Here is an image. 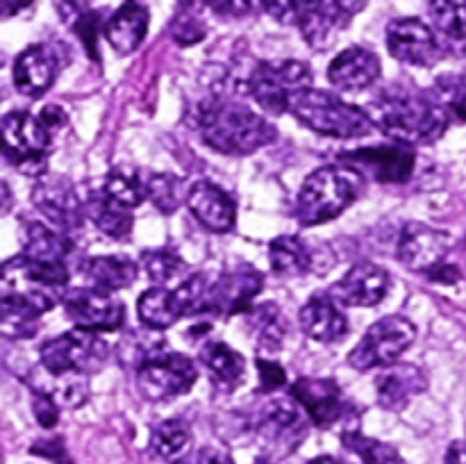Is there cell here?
<instances>
[{
	"mask_svg": "<svg viewBox=\"0 0 466 464\" xmlns=\"http://www.w3.org/2000/svg\"><path fill=\"white\" fill-rule=\"evenodd\" d=\"M369 116L396 144H432L451 126L428 91H387L369 107Z\"/></svg>",
	"mask_w": 466,
	"mask_h": 464,
	"instance_id": "6da1fadb",
	"label": "cell"
},
{
	"mask_svg": "<svg viewBox=\"0 0 466 464\" xmlns=\"http://www.w3.org/2000/svg\"><path fill=\"white\" fill-rule=\"evenodd\" d=\"M200 136L223 155H250L276 141V127L239 100L212 98L200 107Z\"/></svg>",
	"mask_w": 466,
	"mask_h": 464,
	"instance_id": "7a4b0ae2",
	"label": "cell"
},
{
	"mask_svg": "<svg viewBox=\"0 0 466 464\" xmlns=\"http://www.w3.org/2000/svg\"><path fill=\"white\" fill-rule=\"evenodd\" d=\"M364 187V176L353 166H321L305 177L296 200V218L312 227L332 221L355 203Z\"/></svg>",
	"mask_w": 466,
	"mask_h": 464,
	"instance_id": "3957f363",
	"label": "cell"
},
{
	"mask_svg": "<svg viewBox=\"0 0 466 464\" xmlns=\"http://www.w3.org/2000/svg\"><path fill=\"white\" fill-rule=\"evenodd\" d=\"M305 127L332 139H360L371 135L376 123L358 105L341 100L323 89H305L289 109Z\"/></svg>",
	"mask_w": 466,
	"mask_h": 464,
	"instance_id": "277c9868",
	"label": "cell"
},
{
	"mask_svg": "<svg viewBox=\"0 0 466 464\" xmlns=\"http://www.w3.org/2000/svg\"><path fill=\"white\" fill-rule=\"evenodd\" d=\"M53 127L30 112L5 114L3 118V144L5 157L27 176H44L48 166L50 146H53Z\"/></svg>",
	"mask_w": 466,
	"mask_h": 464,
	"instance_id": "5b68a950",
	"label": "cell"
},
{
	"mask_svg": "<svg viewBox=\"0 0 466 464\" xmlns=\"http://www.w3.org/2000/svg\"><path fill=\"white\" fill-rule=\"evenodd\" d=\"M312 86V68L299 59L259 62L248 77V91L255 103L268 114L289 112L294 100Z\"/></svg>",
	"mask_w": 466,
	"mask_h": 464,
	"instance_id": "8992f818",
	"label": "cell"
},
{
	"mask_svg": "<svg viewBox=\"0 0 466 464\" xmlns=\"http://www.w3.org/2000/svg\"><path fill=\"white\" fill-rule=\"evenodd\" d=\"M66 282V277L55 276V273L46 271L23 255H18V257L5 262L0 289H3L5 298L18 300L35 312L44 314L53 309L59 300H64Z\"/></svg>",
	"mask_w": 466,
	"mask_h": 464,
	"instance_id": "52a82bcc",
	"label": "cell"
},
{
	"mask_svg": "<svg viewBox=\"0 0 466 464\" xmlns=\"http://www.w3.org/2000/svg\"><path fill=\"white\" fill-rule=\"evenodd\" d=\"M109 359V344L94 330L76 328L41 346L39 362L53 373H98Z\"/></svg>",
	"mask_w": 466,
	"mask_h": 464,
	"instance_id": "ba28073f",
	"label": "cell"
},
{
	"mask_svg": "<svg viewBox=\"0 0 466 464\" xmlns=\"http://www.w3.org/2000/svg\"><path fill=\"white\" fill-rule=\"evenodd\" d=\"M414 337H417V326L400 314H391L364 332L360 344L350 350L349 364L355 371L390 367L399 362L400 355L412 346Z\"/></svg>",
	"mask_w": 466,
	"mask_h": 464,
	"instance_id": "9c48e42d",
	"label": "cell"
},
{
	"mask_svg": "<svg viewBox=\"0 0 466 464\" xmlns=\"http://www.w3.org/2000/svg\"><path fill=\"white\" fill-rule=\"evenodd\" d=\"M198 378V368L187 355L162 350L137 368V385L148 400H167L187 394Z\"/></svg>",
	"mask_w": 466,
	"mask_h": 464,
	"instance_id": "30bf717a",
	"label": "cell"
},
{
	"mask_svg": "<svg viewBox=\"0 0 466 464\" xmlns=\"http://www.w3.org/2000/svg\"><path fill=\"white\" fill-rule=\"evenodd\" d=\"M64 312L76 328L94 332H114L126 321V308L112 291L98 287H76L64 294Z\"/></svg>",
	"mask_w": 466,
	"mask_h": 464,
	"instance_id": "8fae6325",
	"label": "cell"
},
{
	"mask_svg": "<svg viewBox=\"0 0 466 464\" xmlns=\"http://www.w3.org/2000/svg\"><path fill=\"white\" fill-rule=\"evenodd\" d=\"M32 203L53 223V227H57L64 235L80 230L85 223V205L77 198L73 182L64 176H53V173L39 176L35 189H32Z\"/></svg>",
	"mask_w": 466,
	"mask_h": 464,
	"instance_id": "7c38bea8",
	"label": "cell"
},
{
	"mask_svg": "<svg viewBox=\"0 0 466 464\" xmlns=\"http://www.w3.org/2000/svg\"><path fill=\"white\" fill-rule=\"evenodd\" d=\"M264 285L262 273L250 264L239 262L226 268L217 280L209 285V314L232 317V314L248 312L250 303Z\"/></svg>",
	"mask_w": 466,
	"mask_h": 464,
	"instance_id": "4fadbf2b",
	"label": "cell"
},
{
	"mask_svg": "<svg viewBox=\"0 0 466 464\" xmlns=\"http://www.w3.org/2000/svg\"><path fill=\"white\" fill-rule=\"evenodd\" d=\"M387 48L399 62L410 66H432L441 59L444 48L435 30L419 18H396L387 27Z\"/></svg>",
	"mask_w": 466,
	"mask_h": 464,
	"instance_id": "5bb4252c",
	"label": "cell"
},
{
	"mask_svg": "<svg viewBox=\"0 0 466 464\" xmlns=\"http://www.w3.org/2000/svg\"><path fill=\"white\" fill-rule=\"evenodd\" d=\"M341 162L358 168L362 176H371L373 180L387 182V185H400L412 177L417 153L412 146H371V148H358L353 153L341 155Z\"/></svg>",
	"mask_w": 466,
	"mask_h": 464,
	"instance_id": "9a60e30c",
	"label": "cell"
},
{
	"mask_svg": "<svg viewBox=\"0 0 466 464\" xmlns=\"http://www.w3.org/2000/svg\"><path fill=\"white\" fill-rule=\"evenodd\" d=\"M289 396L305 409L317 428H332L349 417V400L335 380L328 378H300L289 387Z\"/></svg>",
	"mask_w": 466,
	"mask_h": 464,
	"instance_id": "2e32d148",
	"label": "cell"
},
{
	"mask_svg": "<svg viewBox=\"0 0 466 464\" xmlns=\"http://www.w3.org/2000/svg\"><path fill=\"white\" fill-rule=\"evenodd\" d=\"M451 239L446 232L431 227L428 223H408L400 230L399 239V259L410 271L431 276L437 268L446 264Z\"/></svg>",
	"mask_w": 466,
	"mask_h": 464,
	"instance_id": "e0dca14e",
	"label": "cell"
},
{
	"mask_svg": "<svg viewBox=\"0 0 466 464\" xmlns=\"http://www.w3.org/2000/svg\"><path fill=\"white\" fill-rule=\"evenodd\" d=\"M390 285L387 268L373 262H358L330 287V296L344 308H373L385 300Z\"/></svg>",
	"mask_w": 466,
	"mask_h": 464,
	"instance_id": "ac0fdd59",
	"label": "cell"
},
{
	"mask_svg": "<svg viewBox=\"0 0 466 464\" xmlns=\"http://www.w3.org/2000/svg\"><path fill=\"white\" fill-rule=\"evenodd\" d=\"M255 430L271 449L294 450L303 441L308 426L294 398H273L255 421Z\"/></svg>",
	"mask_w": 466,
	"mask_h": 464,
	"instance_id": "d6986e66",
	"label": "cell"
},
{
	"mask_svg": "<svg viewBox=\"0 0 466 464\" xmlns=\"http://www.w3.org/2000/svg\"><path fill=\"white\" fill-rule=\"evenodd\" d=\"M187 207L196 221L209 232H230L237 221V205L223 189L212 182H196L187 194Z\"/></svg>",
	"mask_w": 466,
	"mask_h": 464,
	"instance_id": "ffe728a7",
	"label": "cell"
},
{
	"mask_svg": "<svg viewBox=\"0 0 466 464\" xmlns=\"http://www.w3.org/2000/svg\"><path fill=\"white\" fill-rule=\"evenodd\" d=\"M428 380L423 371L414 364H390L382 367L376 376V396L380 408L400 412L408 408L421 391H426Z\"/></svg>",
	"mask_w": 466,
	"mask_h": 464,
	"instance_id": "44dd1931",
	"label": "cell"
},
{
	"mask_svg": "<svg viewBox=\"0 0 466 464\" xmlns=\"http://www.w3.org/2000/svg\"><path fill=\"white\" fill-rule=\"evenodd\" d=\"M382 76L380 59L373 50L353 45L337 55L328 66V80L341 91L369 89Z\"/></svg>",
	"mask_w": 466,
	"mask_h": 464,
	"instance_id": "7402d4cb",
	"label": "cell"
},
{
	"mask_svg": "<svg viewBox=\"0 0 466 464\" xmlns=\"http://www.w3.org/2000/svg\"><path fill=\"white\" fill-rule=\"evenodd\" d=\"M305 335L321 344H335L349 335V318L341 312L339 303L328 294H314L299 314Z\"/></svg>",
	"mask_w": 466,
	"mask_h": 464,
	"instance_id": "603a6c76",
	"label": "cell"
},
{
	"mask_svg": "<svg viewBox=\"0 0 466 464\" xmlns=\"http://www.w3.org/2000/svg\"><path fill=\"white\" fill-rule=\"evenodd\" d=\"M57 55L50 45L36 44L23 50L14 64V85L23 96L39 98L57 77Z\"/></svg>",
	"mask_w": 466,
	"mask_h": 464,
	"instance_id": "cb8c5ba5",
	"label": "cell"
},
{
	"mask_svg": "<svg viewBox=\"0 0 466 464\" xmlns=\"http://www.w3.org/2000/svg\"><path fill=\"white\" fill-rule=\"evenodd\" d=\"M148 5L144 0H126L105 23V39L118 55H130L148 32Z\"/></svg>",
	"mask_w": 466,
	"mask_h": 464,
	"instance_id": "d4e9b609",
	"label": "cell"
},
{
	"mask_svg": "<svg viewBox=\"0 0 466 464\" xmlns=\"http://www.w3.org/2000/svg\"><path fill=\"white\" fill-rule=\"evenodd\" d=\"M73 250V241L68 235L59 232L57 227H48L44 223H30L27 226L25 246H23V257L30 259L36 267H44L48 271L68 273L66 257Z\"/></svg>",
	"mask_w": 466,
	"mask_h": 464,
	"instance_id": "484cf974",
	"label": "cell"
},
{
	"mask_svg": "<svg viewBox=\"0 0 466 464\" xmlns=\"http://www.w3.org/2000/svg\"><path fill=\"white\" fill-rule=\"evenodd\" d=\"M89 376L85 373H53L39 362L25 376V382L32 387V391L50 396L59 408H80L89 398Z\"/></svg>",
	"mask_w": 466,
	"mask_h": 464,
	"instance_id": "4316f807",
	"label": "cell"
},
{
	"mask_svg": "<svg viewBox=\"0 0 466 464\" xmlns=\"http://www.w3.org/2000/svg\"><path fill=\"white\" fill-rule=\"evenodd\" d=\"M200 362H203L212 385L221 391H235L246 376L244 355L237 353L223 341L205 344L200 350Z\"/></svg>",
	"mask_w": 466,
	"mask_h": 464,
	"instance_id": "83f0119b",
	"label": "cell"
},
{
	"mask_svg": "<svg viewBox=\"0 0 466 464\" xmlns=\"http://www.w3.org/2000/svg\"><path fill=\"white\" fill-rule=\"evenodd\" d=\"M86 217L94 221V226L98 227L103 235L112 237V239L123 241L130 237L132 226H135V217H132V209L121 205L118 200H114L112 196L105 194V189H94L89 194L85 203Z\"/></svg>",
	"mask_w": 466,
	"mask_h": 464,
	"instance_id": "f1b7e54d",
	"label": "cell"
},
{
	"mask_svg": "<svg viewBox=\"0 0 466 464\" xmlns=\"http://www.w3.org/2000/svg\"><path fill=\"white\" fill-rule=\"evenodd\" d=\"M246 328L253 335L255 344L267 353H276L285 346L289 326L282 314V309L276 303L255 305L246 312Z\"/></svg>",
	"mask_w": 466,
	"mask_h": 464,
	"instance_id": "f546056e",
	"label": "cell"
},
{
	"mask_svg": "<svg viewBox=\"0 0 466 464\" xmlns=\"http://www.w3.org/2000/svg\"><path fill=\"white\" fill-rule=\"evenodd\" d=\"M86 280L91 287H98L105 291H118L130 287L137 280V264L130 257L123 255H98V257H89L82 267Z\"/></svg>",
	"mask_w": 466,
	"mask_h": 464,
	"instance_id": "4dcf8cb0",
	"label": "cell"
},
{
	"mask_svg": "<svg viewBox=\"0 0 466 464\" xmlns=\"http://www.w3.org/2000/svg\"><path fill=\"white\" fill-rule=\"evenodd\" d=\"M271 271L280 277H300L312 268V253L300 237L282 235L268 244Z\"/></svg>",
	"mask_w": 466,
	"mask_h": 464,
	"instance_id": "1f68e13d",
	"label": "cell"
},
{
	"mask_svg": "<svg viewBox=\"0 0 466 464\" xmlns=\"http://www.w3.org/2000/svg\"><path fill=\"white\" fill-rule=\"evenodd\" d=\"M341 450H344V464H405L403 455L394 446L358 430L341 435Z\"/></svg>",
	"mask_w": 466,
	"mask_h": 464,
	"instance_id": "d6a6232c",
	"label": "cell"
},
{
	"mask_svg": "<svg viewBox=\"0 0 466 464\" xmlns=\"http://www.w3.org/2000/svg\"><path fill=\"white\" fill-rule=\"evenodd\" d=\"M137 314H139V321L146 328H153V330H167L173 323H177L182 318L180 308H177V300L173 291H168L167 287H150L148 291L139 296L137 300Z\"/></svg>",
	"mask_w": 466,
	"mask_h": 464,
	"instance_id": "836d02e7",
	"label": "cell"
},
{
	"mask_svg": "<svg viewBox=\"0 0 466 464\" xmlns=\"http://www.w3.org/2000/svg\"><path fill=\"white\" fill-rule=\"evenodd\" d=\"M150 453L162 462H180L191 446V430L180 419L159 421L150 432Z\"/></svg>",
	"mask_w": 466,
	"mask_h": 464,
	"instance_id": "e575fe53",
	"label": "cell"
},
{
	"mask_svg": "<svg viewBox=\"0 0 466 464\" xmlns=\"http://www.w3.org/2000/svg\"><path fill=\"white\" fill-rule=\"evenodd\" d=\"M349 25V18L341 16L330 3H323L314 14H309L303 23H300V32H303L308 45L317 50H326L335 44L337 35Z\"/></svg>",
	"mask_w": 466,
	"mask_h": 464,
	"instance_id": "d590c367",
	"label": "cell"
},
{
	"mask_svg": "<svg viewBox=\"0 0 466 464\" xmlns=\"http://www.w3.org/2000/svg\"><path fill=\"white\" fill-rule=\"evenodd\" d=\"M59 12L64 23L80 36L89 57L98 62V14L89 7L86 0H62Z\"/></svg>",
	"mask_w": 466,
	"mask_h": 464,
	"instance_id": "8d00e7d4",
	"label": "cell"
},
{
	"mask_svg": "<svg viewBox=\"0 0 466 464\" xmlns=\"http://www.w3.org/2000/svg\"><path fill=\"white\" fill-rule=\"evenodd\" d=\"M177 45H194L208 36V23L203 18V0H177L176 16L168 25Z\"/></svg>",
	"mask_w": 466,
	"mask_h": 464,
	"instance_id": "74e56055",
	"label": "cell"
},
{
	"mask_svg": "<svg viewBox=\"0 0 466 464\" xmlns=\"http://www.w3.org/2000/svg\"><path fill=\"white\" fill-rule=\"evenodd\" d=\"M428 94L444 109L451 123H458V126L466 123V76L444 73L432 82Z\"/></svg>",
	"mask_w": 466,
	"mask_h": 464,
	"instance_id": "f35d334b",
	"label": "cell"
},
{
	"mask_svg": "<svg viewBox=\"0 0 466 464\" xmlns=\"http://www.w3.org/2000/svg\"><path fill=\"white\" fill-rule=\"evenodd\" d=\"M432 23L449 44L466 41V0H428Z\"/></svg>",
	"mask_w": 466,
	"mask_h": 464,
	"instance_id": "ab89813d",
	"label": "cell"
},
{
	"mask_svg": "<svg viewBox=\"0 0 466 464\" xmlns=\"http://www.w3.org/2000/svg\"><path fill=\"white\" fill-rule=\"evenodd\" d=\"M103 189L105 194L112 196L114 200H118V203L130 209H135L137 205H141L148 198V194H146V182L141 180L139 171L132 166L112 168L105 176Z\"/></svg>",
	"mask_w": 466,
	"mask_h": 464,
	"instance_id": "60d3db41",
	"label": "cell"
},
{
	"mask_svg": "<svg viewBox=\"0 0 466 464\" xmlns=\"http://www.w3.org/2000/svg\"><path fill=\"white\" fill-rule=\"evenodd\" d=\"M39 317L27 305L0 296V330L9 339H30L39 328Z\"/></svg>",
	"mask_w": 466,
	"mask_h": 464,
	"instance_id": "b9f144b4",
	"label": "cell"
},
{
	"mask_svg": "<svg viewBox=\"0 0 466 464\" xmlns=\"http://www.w3.org/2000/svg\"><path fill=\"white\" fill-rule=\"evenodd\" d=\"M146 194L148 200L159 209L162 214H173L182 203H187L185 182L182 177L173 176V173H153L146 180Z\"/></svg>",
	"mask_w": 466,
	"mask_h": 464,
	"instance_id": "7bdbcfd3",
	"label": "cell"
},
{
	"mask_svg": "<svg viewBox=\"0 0 466 464\" xmlns=\"http://www.w3.org/2000/svg\"><path fill=\"white\" fill-rule=\"evenodd\" d=\"M162 350H167V339L159 335V330L146 328L144 332H130V335L121 341L118 355H121V362L126 364V367L139 368L146 359L155 358V355L162 353Z\"/></svg>",
	"mask_w": 466,
	"mask_h": 464,
	"instance_id": "ee69618b",
	"label": "cell"
},
{
	"mask_svg": "<svg viewBox=\"0 0 466 464\" xmlns=\"http://www.w3.org/2000/svg\"><path fill=\"white\" fill-rule=\"evenodd\" d=\"M209 285H212V282H209L203 273H196V276L187 277V280L173 291L182 317L209 314Z\"/></svg>",
	"mask_w": 466,
	"mask_h": 464,
	"instance_id": "f6af8a7d",
	"label": "cell"
},
{
	"mask_svg": "<svg viewBox=\"0 0 466 464\" xmlns=\"http://www.w3.org/2000/svg\"><path fill=\"white\" fill-rule=\"evenodd\" d=\"M141 268L155 285H167L185 268V262L171 248H150L141 253Z\"/></svg>",
	"mask_w": 466,
	"mask_h": 464,
	"instance_id": "bcb514c9",
	"label": "cell"
},
{
	"mask_svg": "<svg viewBox=\"0 0 466 464\" xmlns=\"http://www.w3.org/2000/svg\"><path fill=\"white\" fill-rule=\"evenodd\" d=\"M323 3L326 0H262V7L282 25H300Z\"/></svg>",
	"mask_w": 466,
	"mask_h": 464,
	"instance_id": "7dc6e473",
	"label": "cell"
},
{
	"mask_svg": "<svg viewBox=\"0 0 466 464\" xmlns=\"http://www.w3.org/2000/svg\"><path fill=\"white\" fill-rule=\"evenodd\" d=\"M258 373H259V391H276L287 382L285 368L273 359H258Z\"/></svg>",
	"mask_w": 466,
	"mask_h": 464,
	"instance_id": "c3c4849f",
	"label": "cell"
},
{
	"mask_svg": "<svg viewBox=\"0 0 466 464\" xmlns=\"http://www.w3.org/2000/svg\"><path fill=\"white\" fill-rule=\"evenodd\" d=\"M32 412H35L36 421H39L44 428L57 426V421H59V405L55 403V400L50 398V396L35 391V398H32Z\"/></svg>",
	"mask_w": 466,
	"mask_h": 464,
	"instance_id": "681fc988",
	"label": "cell"
},
{
	"mask_svg": "<svg viewBox=\"0 0 466 464\" xmlns=\"http://www.w3.org/2000/svg\"><path fill=\"white\" fill-rule=\"evenodd\" d=\"M209 7L218 14V16H226V18H241V16H248L258 3L262 0H208Z\"/></svg>",
	"mask_w": 466,
	"mask_h": 464,
	"instance_id": "f907efd6",
	"label": "cell"
},
{
	"mask_svg": "<svg viewBox=\"0 0 466 464\" xmlns=\"http://www.w3.org/2000/svg\"><path fill=\"white\" fill-rule=\"evenodd\" d=\"M30 450L35 455H41V458L46 459H53V462L57 464H71L66 458V449H64L62 437H55V439H39Z\"/></svg>",
	"mask_w": 466,
	"mask_h": 464,
	"instance_id": "816d5d0a",
	"label": "cell"
},
{
	"mask_svg": "<svg viewBox=\"0 0 466 464\" xmlns=\"http://www.w3.org/2000/svg\"><path fill=\"white\" fill-rule=\"evenodd\" d=\"M194 464H235V459H232L230 453H226L223 449H217V446H205L203 450H198Z\"/></svg>",
	"mask_w": 466,
	"mask_h": 464,
	"instance_id": "f5cc1de1",
	"label": "cell"
},
{
	"mask_svg": "<svg viewBox=\"0 0 466 464\" xmlns=\"http://www.w3.org/2000/svg\"><path fill=\"white\" fill-rule=\"evenodd\" d=\"M328 3H330L332 7L341 14V16H346L350 21L355 14H360L364 7H367L369 0H328Z\"/></svg>",
	"mask_w": 466,
	"mask_h": 464,
	"instance_id": "db71d44e",
	"label": "cell"
},
{
	"mask_svg": "<svg viewBox=\"0 0 466 464\" xmlns=\"http://www.w3.org/2000/svg\"><path fill=\"white\" fill-rule=\"evenodd\" d=\"M41 118H44L53 130H59V127L66 123V112H64L59 105H46V107L41 109Z\"/></svg>",
	"mask_w": 466,
	"mask_h": 464,
	"instance_id": "11a10c76",
	"label": "cell"
},
{
	"mask_svg": "<svg viewBox=\"0 0 466 464\" xmlns=\"http://www.w3.org/2000/svg\"><path fill=\"white\" fill-rule=\"evenodd\" d=\"M444 464H466V441H453L446 450Z\"/></svg>",
	"mask_w": 466,
	"mask_h": 464,
	"instance_id": "9f6ffc18",
	"label": "cell"
},
{
	"mask_svg": "<svg viewBox=\"0 0 466 464\" xmlns=\"http://www.w3.org/2000/svg\"><path fill=\"white\" fill-rule=\"evenodd\" d=\"M32 5V0H3V18L14 16V14L23 12Z\"/></svg>",
	"mask_w": 466,
	"mask_h": 464,
	"instance_id": "6f0895ef",
	"label": "cell"
},
{
	"mask_svg": "<svg viewBox=\"0 0 466 464\" xmlns=\"http://www.w3.org/2000/svg\"><path fill=\"white\" fill-rule=\"evenodd\" d=\"M308 464H344V462H339V459L332 458V455H319V458L309 459Z\"/></svg>",
	"mask_w": 466,
	"mask_h": 464,
	"instance_id": "680465c9",
	"label": "cell"
},
{
	"mask_svg": "<svg viewBox=\"0 0 466 464\" xmlns=\"http://www.w3.org/2000/svg\"><path fill=\"white\" fill-rule=\"evenodd\" d=\"M0 189H3V214H7L9 212V203H12V196H9L7 182H3V187H0Z\"/></svg>",
	"mask_w": 466,
	"mask_h": 464,
	"instance_id": "91938a15",
	"label": "cell"
},
{
	"mask_svg": "<svg viewBox=\"0 0 466 464\" xmlns=\"http://www.w3.org/2000/svg\"><path fill=\"white\" fill-rule=\"evenodd\" d=\"M255 464H276V462H273V459H268V458H259Z\"/></svg>",
	"mask_w": 466,
	"mask_h": 464,
	"instance_id": "94428289",
	"label": "cell"
}]
</instances>
